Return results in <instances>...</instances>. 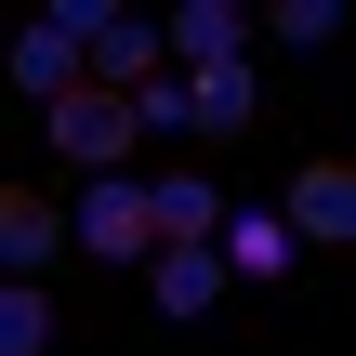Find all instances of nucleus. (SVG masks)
I'll use <instances>...</instances> for the list:
<instances>
[{"instance_id": "7ed1b4c3", "label": "nucleus", "mask_w": 356, "mask_h": 356, "mask_svg": "<svg viewBox=\"0 0 356 356\" xmlns=\"http://www.w3.org/2000/svg\"><path fill=\"white\" fill-rule=\"evenodd\" d=\"M79 251H92V264H132V277H145V251H159V211H145V185L92 172V185H79Z\"/></svg>"}, {"instance_id": "f257e3e1", "label": "nucleus", "mask_w": 356, "mask_h": 356, "mask_svg": "<svg viewBox=\"0 0 356 356\" xmlns=\"http://www.w3.org/2000/svg\"><path fill=\"white\" fill-rule=\"evenodd\" d=\"M40 132H53V159L92 185V172H132V145H145V119H132V92H66V106H40Z\"/></svg>"}, {"instance_id": "4468645a", "label": "nucleus", "mask_w": 356, "mask_h": 356, "mask_svg": "<svg viewBox=\"0 0 356 356\" xmlns=\"http://www.w3.org/2000/svg\"><path fill=\"white\" fill-rule=\"evenodd\" d=\"M132 119H145V132H185V66H172V79H145V92H132Z\"/></svg>"}, {"instance_id": "1a4fd4ad", "label": "nucleus", "mask_w": 356, "mask_h": 356, "mask_svg": "<svg viewBox=\"0 0 356 356\" xmlns=\"http://www.w3.org/2000/svg\"><path fill=\"white\" fill-rule=\"evenodd\" d=\"M159 40H172V66H225V53H251V13L238 0H185Z\"/></svg>"}, {"instance_id": "39448f33", "label": "nucleus", "mask_w": 356, "mask_h": 356, "mask_svg": "<svg viewBox=\"0 0 356 356\" xmlns=\"http://www.w3.org/2000/svg\"><path fill=\"white\" fill-rule=\"evenodd\" d=\"M145 79H172V40L106 0V13H92V92H145Z\"/></svg>"}, {"instance_id": "6e6552de", "label": "nucleus", "mask_w": 356, "mask_h": 356, "mask_svg": "<svg viewBox=\"0 0 356 356\" xmlns=\"http://www.w3.org/2000/svg\"><path fill=\"white\" fill-rule=\"evenodd\" d=\"M291 251H304V238H291V211H225V277H238V291H277V277H291Z\"/></svg>"}, {"instance_id": "9b49d317", "label": "nucleus", "mask_w": 356, "mask_h": 356, "mask_svg": "<svg viewBox=\"0 0 356 356\" xmlns=\"http://www.w3.org/2000/svg\"><path fill=\"white\" fill-rule=\"evenodd\" d=\"M53 251H66V211L53 198H0V264L13 277H53Z\"/></svg>"}, {"instance_id": "423d86ee", "label": "nucleus", "mask_w": 356, "mask_h": 356, "mask_svg": "<svg viewBox=\"0 0 356 356\" xmlns=\"http://www.w3.org/2000/svg\"><path fill=\"white\" fill-rule=\"evenodd\" d=\"M264 119V66L225 53V66H185V132H251Z\"/></svg>"}, {"instance_id": "f8f14e48", "label": "nucleus", "mask_w": 356, "mask_h": 356, "mask_svg": "<svg viewBox=\"0 0 356 356\" xmlns=\"http://www.w3.org/2000/svg\"><path fill=\"white\" fill-rule=\"evenodd\" d=\"M0 343H13V356L53 343V291H40V277H13V291H0Z\"/></svg>"}, {"instance_id": "ddd939ff", "label": "nucleus", "mask_w": 356, "mask_h": 356, "mask_svg": "<svg viewBox=\"0 0 356 356\" xmlns=\"http://www.w3.org/2000/svg\"><path fill=\"white\" fill-rule=\"evenodd\" d=\"M330 26H343V0H277V13H264V40H277V53H317Z\"/></svg>"}, {"instance_id": "0eeeda50", "label": "nucleus", "mask_w": 356, "mask_h": 356, "mask_svg": "<svg viewBox=\"0 0 356 356\" xmlns=\"http://www.w3.org/2000/svg\"><path fill=\"white\" fill-rule=\"evenodd\" d=\"M277 211H291V238H356V159H304Z\"/></svg>"}, {"instance_id": "9d476101", "label": "nucleus", "mask_w": 356, "mask_h": 356, "mask_svg": "<svg viewBox=\"0 0 356 356\" xmlns=\"http://www.w3.org/2000/svg\"><path fill=\"white\" fill-rule=\"evenodd\" d=\"M145 211H159V238H225V185H198V172H145Z\"/></svg>"}, {"instance_id": "f03ea898", "label": "nucleus", "mask_w": 356, "mask_h": 356, "mask_svg": "<svg viewBox=\"0 0 356 356\" xmlns=\"http://www.w3.org/2000/svg\"><path fill=\"white\" fill-rule=\"evenodd\" d=\"M92 13H106V0H53V13H26V40H13V79H26L40 106H66V92L92 79Z\"/></svg>"}, {"instance_id": "20e7f679", "label": "nucleus", "mask_w": 356, "mask_h": 356, "mask_svg": "<svg viewBox=\"0 0 356 356\" xmlns=\"http://www.w3.org/2000/svg\"><path fill=\"white\" fill-rule=\"evenodd\" d=\"M225 291H238V277H225V238H159V251H145V304H159V317H211Z\"/></svg>"}]
</instances>
